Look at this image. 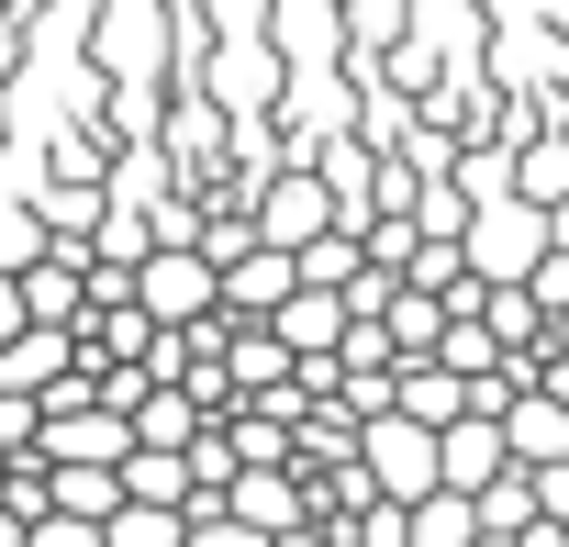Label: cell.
Wrapping results in <instances>:
<instances>
[{
  "label": "cell",
  "instance_id": "obj_1",
  "mask_svg": "<svg viewBox=\"0 0 569 547\" xmlns=\"http://www.w3.org/2000/svg\"><path fill=\"white\" fill-rule=\"evenodd\" d=\"M547 246H558V235H547V212H536V201H513V190L469 201V223H458V257H469V280H480V291H525V268H536Z\"/></svg>",
  "mask_w": 569,
  "mask_h": 547
},
{
  "label": "cell",
  "instance_id": "obj_2",
  "mask_svg": "<svg viewBox=\"0 0 569 547\" xmlns=\"http://www.w3.org/2000/svg\"><path fill=\"white\" fill-rule=\"evenodd\" d=\"M134 314H146L157 336L212 325V314H223V268H212L201 246H146V257H134Z\"/></svg>",
  "mask_w": 569,
  "mask_h": 547
},
{
  "label": "cell",
  "instance_id": "obj_3",
  "mask_svg": "<svg viewBox=\"0 0 569 547\" xmlns=\"http://www.w3.org/2000/svg\"><path fill=\"white\" fill-rule=\"evenodd\" d=\"M358 480H369V503H425L436 491V436L402 425V414H369L358 425Z\"/></svg>",
  "mask_w": 569,
  "mask_h": 547
},
{
  "label": "cell",
  "instance_id": "obj_4",
  "mask_svg": "<svg viewBox=\"0 0 569 547\" xmlns=\"http://www.w3.org/2000/svg\"><path fill=\"white\" fill-rule=\"evenodd\" d=\"M123 447H134V425H123L112 402H57V414L34 425V458H46V469H123Z\"/></svg>",
  "mask_w": 569,
  "mask_h": 547
},
{
  "label": "cell",
  "instance_id": "obj_5",
  "mask_svg": "<svg viewBox=\"0 0 569 547\" xmlns=\"http://www.w3.org/2000/svg\"><path fill=\"white\" fill-rule=\"evenodd\" d=\"M325 223H336V190H325L313 168H279V179L257 190V246H279V257H302Z\"/></svg>",
  "mask_w": 569,
  "mask_h": 547
},
{
  "label": "cell",
  "instance_id": "obj_6",
  "mask_svg": "<svg viewBox=\"0 0 569 547\" xmlns=\"http://www.w3.org/2000/svg\"><path fill=\"white\" fill-rule=\"evenodd\" d=\"M223 514L257 525V536L279 547V536H302V525H313V491H302V469H234V480H223Z\"/></svg>",
  "mask_w": 569,
  "mask_h": 547
},
{
  "label": "cell",
  "instance_id": "obj_7",
  "mask_svg": "<svg viewBox=\"0 0 569 547\" xmlns=\"http://www.w3.org/2000/svg\"><path fill=\"white\" fill-rule=\"evenodd\" d=\"M201 101H212L223 123H246V112H268V101H279V46H268V34H234V46L212 57V79H201Z\"/></svg>",
  "mask_w": 569,
  "mask_h": 547
},
{
  "label": "cell",
  "instance_id": "obj_8",
  "mask_svg": "<svg viewBox=\"0 0 569 547\" xmlns=\"http://www.w3.org/2000/svg\"><path fill=\"white\" fill-rule=\"evenodd\" d=\"M12 291H23V325H68V336H79V314H90V268H79V246H46Z\"/></svg>",
  "mask_w": 569,
  "mask_h": 547
},
{
  "label": "cell",
  "instance_id": "obj_9",
  "mask_svg": "<svg viewBox=\"0 0 569 547\" xmlns=\"http://www.w3.org/2000/svg\"><path fill=\"white\" fill-rule=\"evenodd\" d=\"M291 291H302V280H291V257H279V246H246V257H223V325H268Z\"/></svg>",
  "mask_w": 569,
  "mask_h": 547
},
{
  "label": "cell",
  "instance_id": "obj_10",
  "mask_svg": "<svg viewBox=\"0 0 569 547\" xmlns=\"http://www.w3.org/2000/svg\"><path fill=\"white\" fill-rule=\"evenodd\" d=\"M380 414H402V425L447 436V425L469 414V380H458V369H436V358H402V369H391V402H380Z\"/></svg>",
  "mask_w": 569,
  "mask_h": 547
},
{
  "label": "cell",
  "instance_id": "obj_11",
  "mask_svg": "<svg viewBox=\"0 0 569 547\" xmlns=\"http://www.w3.org/2000/svg\"><path fill=\"white\" fill-rule=\"evenodd\" d=\"M68 369H79V336L68 325H23L12 347H0V391H23V402H46Z\"/></svg>",
  "mask_w": 569,
  "mask_h": 547
},
{
  "label": "cell",
  "instance_id": "obj_12",
  "mask_svg": "<svg viewBox=\"0 0 569 547\" xmlns=\"http://www.w3.org/2000/svg\"><path fill=\"white\" fill-rule=\"evenodd\" d=\"M513 458H502V425L491 414H458L447 436H436V491H480V480H502Z\"/></svg>",
  "mask_w": 569,
  "mask_h": 547
},
{
  "label": "cell",
  "instance_id": "obj_13",
  "mask_svg": "<svg viewBox=\"0 0 569 547\" xmlns=\"http://www.w3.org/2000/svg\"><path fill=\"white\" fill-rule=\"evenodd\" d=\"M123 503H168V514H212L190 480V447H123Z\"/></svg>",
  "mask_w": 569,
  "mask_h": 547
},
{
  "label": "cell",
  "instance_id": "obj_14",
  "mask_svg": "<svg viewBox=\"0 0 569 547\" xmlns=\"http://www.w3.org/2000/svg\"><path fill=\"white\" fill-rule=\"evenodd\" d=\"M513 201H536V212H558L569 201V123L558 135H525V157H513V179H502Z\"/></svg>",
  "mask_w": 569,
  "mask_h": 547
},
{
  "label": "cell",
  "instance_id": "obj_15",
  "mask_svg": "<svg viewBox=\"0 0 569 547\" xmlns=\"http://www.w3.org/2000/svg\"><path fill=\"white\" fill-rule=\"evenodd\" d=\"M123 425H134V447H190V436H201L212 414H201V402H190L179 380H157V391H146V402H134Z\"/></svg>",
  "mask_w": 569,
  "mask_h": 547
},
{
  "label": "cell",
  "instance_id": "obj_16",
  "mask_svg": "<svg viewBox=\"0 0 569 547\" xmlns=\"http://www.w3.org/2000/svg\"><path fill=\"white\" fill-rule=\"evenodd\" d=\"M46 514L112 525V514H123V469H46Z\"/></svg>",
  "mask_w": 569,
  "mask_h": 547
},
{
  "label": "cell",
  "instance_id": "obj_17",
  "mask_svg": "<svg viewBox=\"0 0 569 547\" xmlns=\"http://www.w3.org/2000/svg\"><path fill=\"white\" fill-rule=\"evenodd\" d=\"M358 268H369V246H358V223H325V235H313V246L291 257V280H302V291H347Z\"/></svg>",
  "mask_w": 569,
  "mask_h": 547
},
{
  "label": "cell",
  "instance_id": "obj_18",
  "mask_svg": "<svg viewBox=\"0 0 569 547\" xmlns=\"http://www.w3.org/2000/svg\"><path fill=\"white\" fill-rule=\"evenodd\" d=\"M469 525H480V536H525V525H536V480H525V469L480 480V491H469Z\"/></svg>",
  "mask_w": 569,
  "mask_h": 547
},
{
  "label": "cell",
  "instance_id": "obj_19",
  "mask_svg": "<svg viewBox=\"0 0 569 547\" xmlns=\"http://www.w3.org/2000/svg\"><path fill=\"white\" fill-rule=\"evenodd\" d=\"M480 525H469V491H425V503H402V547H469Z\"/></svg>",
  "mask_w": 569,
  "mask_h": 547
},
{
  "label": "cell",
  "instance_id": "obj_20",
  "mask_svg": "<svg viewBox=\"0 0 569 547\" xmlns=\"http://www.w3.org/2000/svg\"><path fill=\"white\" fill-rule=\"evenodd\" d=\"M101 547H190V514H168V503H123V514L101 525Z\"/></svg>",
  "mask_w": 569,
  "mask_h": 547
},
{
  "label": "cell",
  "instance_id": "obj_21",
  "mask_svg": "<svg viewBox=\"0 0 569 547\" xmlns=\"http://www.w3.org/2000/svg\"><path fill=\"white\" fill-rule=\"evenodd\" d=\"M34 257H46V223H34V201H12V190H0V280H23Z\"/></svg>",
  "mask_w": 569,
  "mask_h": 547
},
{
  "label": "cell",
  "instance_id": "obj_22",
  "mask_svg": "<svg viewBox=\"0 0 569 547\" xmlns=\"http://www.w3.org/2000/svg\"><path fill=\"white\" fill-rule=\"evenodd\" d=\"M469 314H480V325H491V347H536V336H547V314H536V302H525V291H480V302H469Z\"/></svg>",
  "mask_w": 569,
  "mask_h": 547
},
{
  "label": "cell",
  "instance_id": "obj_23",
  "mask_svg": "<svg viewBox=\"0 0 569 547\" xmlns=\"http://www.w3.org/2000/svg\"><path fill=\"white\" fill-rule=\"evenodd\" d=\"M525 302H536V314H569V246H547V257L525 268Z\"/></svg>",
  "mask_w": 569,
  "mask_h": 547
},
{
  "label": "cell",
  "instance_id": "obj_24",
  "mask_svg": "<svg viewBox=\"0 0 569 547\" xmlns=\"http://www.w3.org/2000/svg\"><path fill=\"white\" fill-rule=\"evenodd\" d=\"M34 425H46V414H34L23 391H0V458H34Z\"/></svg>",
  "mask_w": 569,
  "mask_h": 547
},
{
  "label": "cell",
  "instance_id": "obj_25",
  "mask_svg": "<svg viewBox=\"0 0 569 547\" xmlns=\"http://www.w3.org/2000/svg\"><path fill=\"white\" fill-rule=\"evenodd\" d=\"M525 480H536V525L569 536V458H558V469H525Z\"/></svg>",
  "mask_w": 569,
  "mask_h": 547
},
{
  "label": "cell",
  "instance_id": "obj_26",
  "mask_svg": "<svg viewBox=\"0 0 569 547\" xmlns=\"http://www.w3.org/2000/svg\"><path fill=\"white\" fill-rule=\"evenodd\" d=\"M190 547H268V536H257V525H234V514L212 503V514H190Z\"/></svg>",
  "mask_w": 569,
  "mask_h": 547
},
{
  "label": "cell",
  "instance_id": "obj_27",
  "mask_svg": "<svg viewBox=\"0 0 569 547\" xmlns=\"http://www.w3.org/2000/svg\"><path fill=\"white\" fill-rule=\"evenodd\" d=\"M23 547H101V525H79V514H34Z\"/></svg>",
  "mask_w": 569,
  "mask_h": 547
},
{
  "label": "cell",
  "instance_id": "obj_28",
  "mask_svg": "<svg viewBox=\"0 0 569 547\" xmlns=\"http://www.w3.org/2000/svg\"><path fill=\"white\" fill-rule=\"evenodd\" d=\"M536 347H547V369H569V314H547V336H536Z\"/></svg>",
  "mask_w": 569,
  "mask_h": 547
},
{
  "label": "cell",
  "instance_id": "obj_29",
  "mask_svg": "<svg viewBox=\"0 0 569 547\" xmlns=\"http://www.w3.org/2000/svg\"><path fill=\"white\" fill-rule=\"evenodd\" d=\"M12 336H23V291H12V280H0V347H12Z\"/></svg>",
  "mask_w": 569,
  "mask_h": 547
},
{
  "label": "cell",
  "instance_id": "obj_30",
  "mask_svg": "<svg viewBox=\"0 0 569 547\" xmlns=\"http://www.w3.org/2000/svg\"><path fill=\"white\" fill-rule=\"evenodd\" d=\"M0 547H23V514H12V503H0Z\"/></svg>",
  "mask_w": 569,
  "mask_h": 547
},
{
  "label": "cell",
  "instance_id": "obj_31",
  "mask_svg": "<svg viewBox=\"0 0 569 547\" xmlns=\"http://www.w3.org/2000/svg\"><path fill=\"white\" fill-rule=\"evenodd\" d=\"M157 12H179V23H190V12H201V0H157Z\"/></svg>",
  "mask_w": 569,
  "mask_h": 547
},
{
  "label": "cell",
  "instance_id": "obj_32",
  "mask_svg": "<svg viewBox=\"0 0 569 547\" xmlns=\"http://www.w3.org/2000/svg\"><path fill=\"white\" fill-rule=\"evenodd\" d=\"M547 23H558V34H569V0H547Z\"/></svg>",
  "mask_w": 569,
  "mask_h": 547
},
{
  "label": "cell",
  "instance_id": "obj_33",
  "mask_svg": "<svg viewBox=\"0 0 569 547\" xmlns=\"http://www.w3.org/2000/svg\"><path fill=\"white\" fill-rule=\"evenodd\" d=\"M469 547H513V536H469Z\"/></svg>",
  "mask_w": 569,
  "mask_h": 547
},
{
  "label": "cell",
  "instance_id": "obj_34",
  "mask_svg": "<svg viewBox=\"0 0 569 547\" xmlns=\"http://www.w3.org/2000/svg\"><path fill=\"white\" fill-rule=\"evenodd\" d=\"M0 68H12V34H0Z\"/></svg>",
  "mask_w": 569,
  "mask_h": 547
},
{
  "label": "cell",
  "instance_id": "obj_35",
  "mask_svg": "<svg viewBox=\"0 0 569 547\" xmlns=\"http://www.w3.org/2000/svg\"><path fill=\"white\" fill-rule=\"evenodd\" d=\"M0 469H12V458H0Z\"/></svg>",
  "mask_w": 569,
  "mask_h": 547
}]
</instances>
